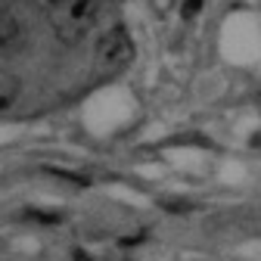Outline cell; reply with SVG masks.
<instances>
[{"label":"cell","mask_w":261,"mask_h":261,"mask_svg":"<svg viewBox=\"0 0 261 261\" xmlns=\"http://www.w3.org/2000/svg\"><path fill=\"white\" fill-rule=\"evenodd\" d=\"M56 38L65 44H78L90 35L100 19V0H41Z\"/></svg>","instance_id":"obj_1"},{"label":"cell","mask_w":261,"mask_h":261,"mask_svg":"<svg viewBox=\"0 0 261 261\" xmlns=\"http://www.w3.org/2000/svg\"><path fill=\"white\" fill-rule=\"evenodd\" d=\"M134 59V41L127 38V31L121 25L109 28V35H103L100 47H96V72L115 75Z\"/></svg>","instance_id":"obj_2"},{"label":"cell","mask_w":261,"mask_h":261,"mask_svg":"<svg viewBox=\"0 0 261 261\" xmlns=\"http://www.w3.org/2000/svg\"><path fill=\"white\" fill-rule=\"evenodd\" d=\"M25 22L16 13V7L10 0H0V50L4 53H16L25 47Z\"/></svg>","instance_id":"obj_3"},{"label":"cell","mask_w":261,"mask_h":261,"mask_svg":"<svg viewBox=\"0 0 261 261\" xmlns=\"http://www.w3.org/2000/svg\"><path fill=\"white\" fill-rule=\"evenodd\" d=\"M19 100V81L10 72H0V112H7Z\"/></svg>","instance_id":"obj_4"},{"label":"cell","mask_w":261,"mask_h":261,"mask_svg":"<svg viewBox=\"0 0 261 261\" xmlns=\"http://www.w3.org/2000/svg\"><path fill=\"white\" fill-rule=\"evenodd\" d=\"M199 10H202V0H187V4L180 7V16H184V19H193Z\"/></svg>","instance_id":"obj_5"}]
</instances>
